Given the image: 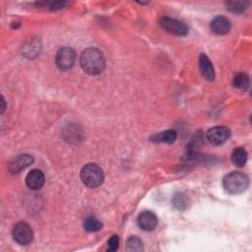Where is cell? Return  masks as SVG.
<instances>
[{"label":"cell","mask_w":252,"mask_h":252,"mask_svg":"<svg viewBox=\"0 0 252 252\" xmlns=\"http://www.w3.org/2000/svg\"><path fill=\"white\" fill-rule=\"evenodd\" d=\"M80 64L83 70L90 75L101 74L106 66L104 55L97 49L85 50L80 57Z\"/></svg>","instance_id":"obj_1"},{"label":"cell","mask_w":252,"mask_h":252,"mask_svg":"<svg viewBox=\"0 0 252 252\" xmlns=\"http://www.w3.org/2000/svg\"><path fill=\"white\" fill-rule=\"evenodd\" d=\"M249 185L248 176L240 171H233L226 174L223 179V186L227 193L240 194Z\"/></svg>","instance_id":"obj_2"},{"label":"cell","mask_w":252,"mask_h":252,"mask_svg":"<svg viewBox=\"0 0 252 252\" xmlns=\"http://www.w3.org/2000/svg\"><path fill=\"white\" fill-rule=\"evenodd\" d=\"M81 179L86 186L95 188L104 182L105 173L98 165L88 164L81 170Z\"/></svg>","instance_id":"obj_3"},{"label":"cell","mask_w":252,"mask_h":252,"mask_svg":"<svg viewBox=\"0 0 252 252\" xmlns=\"http://www.w3.org/2000/svg\"><path fill=\"white\" fill-rule=\"evenodd\" d=\"M12 236L20 245H28L32 242L34 233L32 227L27 223L20 222L14 225L12 229Z\"/></svg>","instance_id":"obj_4"},{"label":"cell","mask_w":252,"mask_h":252,"mask_svg":"<svg viewBox=\"0 0 252 252\" xmlns=\"http://www.w3.org/2000/svg\"><path fill=\"white\" fill-rule=\"evenodd\" d=\"M76 59L75 52L70 48L60 49L56 56V63L61 71H67L72 68Z\"/></svg>","instance_id":"obj_5"},{"label":"cell","mask_w":252,"mask_h":252,"mask_svg":"<svg viewBox=\"0 0 252 252\" xmlns=\"http://www.w3.org/2000/svg\"><path fill=\"white\" fill-rule=\"evenodd\" d=\"M160 25L164 30L175 36H185L188 33V27L185 23L169 17L161 18Z\"/></svg>","instance_id":"obj_6"},{"label":"cell","mask_w":252,"mask_h":252,"mask_svg":"<svg viewBox=\"0 0 252 252\" xmlns=\"http://www.w3.org/2000/svg\"><path fill=\"white\" fill-rule=\"evenodd\" d=\"M230 136V130L225 126H216L206 132L207 140L216 146L224 144Z\"/></svg>","instance_id":"obj_7"},{"label":"cell","mask_w":252,"mask_h":252,"mask_svg":"<svg viewBox=\"0 0 252 252\" xmlns=\"http://www.w3.org/2000/svg\"><path fill=\"white\" fill-rule=\"evenodd\" d=\"M137 224L141 229L145 231H152L158 224V218L153 212L144 211L138 216Z\"/></svg>","instance_id":"obj_8"},{"label":"cell","mask_w":252,"mask_h":252,"mask_svg":"<svg viewBox=\"0 0 252 252\" xmlns=\"http://www.w3.org/2000/svg\"><path fill=\"white\" fill-rule=\"evenodd\" d=\"M210 27L214 34L219 36H224L229 33L231 25L227 18L224 16H217L212 20Z\"/></svg>","instance_id":"obj_9"},{"label":"cell","mask_w":252,"mask_h":252,"mask_svg":"<svg viewBox=\"0 0 252 252\" xmlns=\"http://www.w3.org/2000/svg\"><path fill=\"white\" fill-rule=\"evenodd\" d=\"M45 174L40 169L31 170L26 177V183L28 187L33 190L41 189L45 184Z\"/></svg>","instance_id":"obj_10"},{"label":"cell","mask_w":252,"mask_h":252,"mask_svg":"<svg viewBox=\"0 0 252 252\" xmlns=\"http://www.w3.org/2000/svg\"><path fill=\"white\" fill-rule=\"evenodd\" d=\"M34 159L30 155H21L14 159L12 163L9 166V170L12 173H18L27 167H29L31 164H33Z\"/></svg>","instance_id":"obj_11"},{"label":"cell","mask_w":252,"mask_h":252,"mask_svg":"<svg viewBox=\"0 0 252 252\" xmlns=\"http://www.w3.org/2000/svg\"><path fill=\"white\" fill-rule=\"evenodd\" d=\"M199 68L203 77L209 81L215 79L214 66L206 55H201L199 57Z\"/></svg>","instance_id":"obj_12"},{"label":"cell","mask_w":252,"mask_h":252,"mask_svg":"<svg viewBox=\"0 0 252 252\" xmlns=\"http://www.w3.org/2000/svg\"><path fill=\"white\" fill-rule=\"evenodd\" d=\"M177 138V133L176 131L169 129L163 131L161 133L155 134L154 136L151 137V141L154 143H165V144H172L175 142Z\"/></svg>","instance_id":"obj_13"},{"label":"cell","mask_w":252,"mask_h":252,"mask_svg":"<svg viewBox=\"0 0 252 252\" xmlns=\"http://www.w3.org/2000/svg\"><path fill=\"white\" fill-rule=\"evenodd\" d=\"M247 152L244 148H235L231 154V162L236 167H243L247 162Z\"/></svg>","instance_id":"obj_14"},{"label":"cell","mask_w":252,"mask_h":252,"mask_svg":"<svg viewBox=\"0 0 252 252\" xmlns=\"http://www.w3.org/2000/svg\"><path fill=\"white\" fill-rule=\"evenodd\" d=\"M232 85L238 90L245 91L249 87V77L245 73H237L233 78Z\"/></svg>","instance_id":"obj_15"},{"label":"cell","mask_w":252,"mask_h":252,"mask_svg":"<svg viewBox=\"0 0 252 252\" xmlns=\"http://www.w3.org/2000/svg\"><path fill=\"white\" fill-rule=\"evenodd\" d=\"M83 225H84V228L90 232L99 231L103 227V224L95 217H88L84 221Z\"/></svg>","instance_id":"obj_16"},{"label":"cell","mask_w":252,"mask_h":252,"mask_svg":"<svg viewBox=\"0 0 252 252\" xmlns=\"http://www.w3.org/2000/svg\"><path fill=\"white\" fill-rule=\"evenodd\" d=\"M225 5L227 7V10L236 14H240L244 12L247 7V3L242 1H228L225 3Z\"/></svg>","instance_id":"obj_17"},{"label":"cell","mask_w":252,"mask_h":252,"mask_svg":"<svg viewBox=\"0 0 252 252\" xmlns=\"http://www.w3.org/2000/svg\"><path fill=\"white\" fill-rule=\"evenodd\" d=\"M126 248L128 251H142L143 243L137 236H131L127 240Z\"/></svg>","instance_id":"obj_18"},{"label":"cell","mask_w":252,"mask_h":252,"mask_svg":"<svg viewBox=\"0 0 252 252\" xmlns=\"http://www.w3.org/2000/svg\"><path fill=\"white\" fill-rule=\"evenodd\" d=\"M173 206L178 210H183L186 207L185 197L181 193H176L172 198Z\"/></svg>","instance_id":"obj_19"},{"label":"cell","mask_w":252,"mask_h":252,"mask_svg":"<svg viewBox=\"0 0 252 252\" xmlns=\"http://www.w3.org/2000/svg\"><path fill=\"white\" fill-rule=\"evenodd\" d=\"M108 250L109 251H115L118 246H119V238H118V235L114 234L112 236H111V238L109 239V242H108Z\"/></svg>","instance_id":"obj_20"},{"label":"cell","mask_w":252,"mask_h":252,"mask_svg":"<svg viewBox=\"0 0 252 252\" xmlns=\"http://www.w3.org/2000/svg\"><path fill=\"white\" fill-rule=\"evenodd\" d=\"M66 4H67V2H56V3H53V4H52L51 9H52V10H57V9L63 8Z\"/></svg>","instance_id":"obj_21"}]
</instances>
